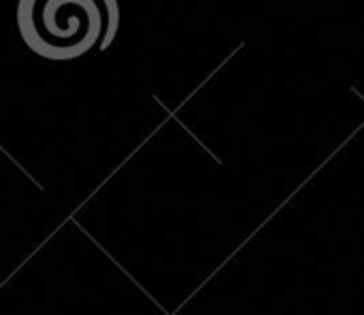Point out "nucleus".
Instances as JSON below:
<instances>
[{"label": "nucleus", "instance_id": "obj_1", "mask_svg": "<svg viewBox=\"0 0 364 315\" xmlns=\"http://www.w3.org/2000/svg\"><path fill=\"white\" fill-rule=\"evenodd\" d=\"M105 0H30L21 2L19 28L26 43L51 60H73L105 34L109 11Z\"/></svg>", "mask_w": 364, "mask_h": 315}]
</instances>
